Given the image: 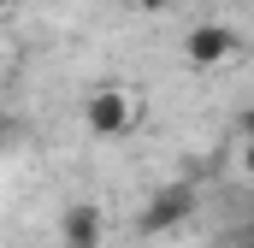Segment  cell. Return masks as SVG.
<instances>
[{
	"instance_id": "cell-1",
	"label": "cell",
	"mask_w": 254,
	"mask_h": 248,
	"mask_svg": "<svg viewBox=\"0 0 254 248\" xmlns=\"http://www.w3.org/2000/svg\"><path fill=\"white\" fill-rule=\"evenodd\" d=\"M184 219H195V189L190 184H166L160 195L142 201V213H136V237H166V231H178Z\"/></svg>"
},
{
	"instance_id": "cell-2",
	"label": "cell",
	"mask_w": 254,
	"mask_h": 248,
	"mask_svg": "<svg viewBox=\"0 0 254 248\" xmlns=\"http://www.w3.org/2000/svg\"><path fill=\"white\" fill-rule=\"evenodd\" d=\"M83 124H89L95 136H107V142H113V136H130V124H136V101H130L125 89L107 83V89H95V95L83 101Z\"/></svg>"
},
{
	"instance_id": "cell-3",
	"label": "cell",
	"mask_w": 254,
	"mask_h": 248,
	"mask_svg": "<svg viewBox=\"0 0 254 248\" xmlns=\"http://www.w3.org/2000/svg\"><path fill=\"white\" fill-rule=\"evenodd\" d=\"M237 30L231 24H219V18H207V24H195L190 36H184V60L195 65V71H213V65H225V60H237Z\"/></svg>"
},
{
	"instance_id": "cell-4",
	"label": "cell",
	"mask_w": 254,
	"mask_h": 248,
	"mask_svg": "<svg viewBox=\"0 0 254 248\" xmlns=\"http://www.w3.org/2000/svg\"><path fill=\"white\" fill-rule=\"evenodd\" d=\"M101 237H107V219H101L95 201H77V207L60 213V243L65 248H101Z\"/></svg>"
},
{
	"instance_id": "cell-5",
	"label": "cell",
	"mask_w": 254,
	"mask_h": 248,
	"mask_svg": "<svg viewBox=\"0 0 254 248\" xmlns=\"http://www.w3.org/2000/svg\"><path fill=\"white\" fill-rule=\"evenodd\" d=\"M237 136H243V142H254V107H243V113H237Z\"/></svg>"
},
{
	"instance_id": "cell-6",
	"label": "cell",
	"mask_w": 254,
	"mask_h": 248,
	"mask_svg": "<svg viewBox=\"0 0 254 248\" xmlns=\"http://www.w3.org/2000/svg\"><path fill=\"white\" fill-rule=\"evenodd\" d=\"M243 178H254V142H243Z\"/></svg>"
},
{
	"instance_id": "cell-7",
	"label": "cell",
	"mask_w": 254,
	"mask_h": 248,
	"mask_svg": "<svg viewBox=\"0 0 254 248\" xmlns=\"http://www.w3.org/2000/svg\"><path fill=\"white\" fill-rule=\"evenodd\" d=\"M136 12H166V0H130Z\"/></svg>"
},
{
	"instance_id": "cell-8",
	"label": "cell",
	"mask_w": 254,
	"mask_h": 248,
	"mask_svg": "<svg viewBox=\"0 0 254 248\" xmlns=\"http://www.w3.org/2000/svg\"><path fill=\"white\" fill-rule=\"evenodd\" d=\"M6 136H12V119H6V113H0V142H6Z\"/></svg>"
},
{
	"instance_id": "cell-9",
	"label": "cell",
	"mask_w": 254,
	"mask_h": 248,
	"mask_svg": "<svg viewBox=\"0 0 254 248\" xmlns=\"http://www.w3.org/2000/svg\"><path fill=\"white\" fill-rule=\"evenodd\" d=\"M237 248H254V231H249V237H237Z\"/></svg>"
},
{
	"instance_id": "cell-10",
	"label": "cell",
	"mask_w": 254,
	"mask_h": 248,
	"mask_svg": "<svg viewBox=\"0 0 254 248\" xmlns=\"http://www.w3.org/2000/svg\"><path fill=\"white\" fill-rule=\"evenodd\" d=\"M60 248H65V243H60Z\"/></svg>"
}]
</instances>
